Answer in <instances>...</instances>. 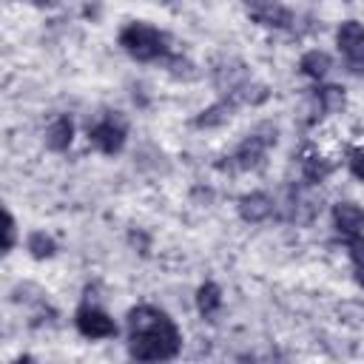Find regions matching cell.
I'll list each match as a JSON object with an SVG mask.
<instances>
[{
	"mask_svg": "<svg viewBox=\"0 0 364 364\" xmlns=\"http://www.w3.org/2000/svg\"><path fill=\"white\" fill-rule=\"evenodd\" d=\"M128 353L139 361H165L173 358L182 347L176 324L154 304H136L128 313Z\"/></svg>",
	"mask_w": 364,
	"mask_h": 364,
	"instance_id": "cell-1",
	"label": "cell"
},
{
	"mask_svg": "<svg viewBox=\"0 0 364 364\" xmlns=\"http://www.w3.org/2000/svg\"><path fill=\"white\" fill-rule=\"evenodd\" d=\"M276 139H279L276 125L262 122L230 156H225L228 162H216V168L219 171H256L264 165V154L270 145H276Z\"/></svg>",
	"mask_w": 364,
	"mask_h": 364,
	"instance_id": "cell-2",
	"label": "cell"
},
{
	"mask_svg": "<svg viewBox=\"0 0 364 364\" xmlns=\"http://www.w3.org/2000/svg\"><path fill=\"white\" fill-rule=\"evenodd\" d=\"M119 46L136 57V60H159V57H168V37L148 26V23H128L122 31H119Z\"/></svg>",
	"mask_w": 364,
	"mask_h": 364,
	"instance_id": "cell-3",
	"label": "cell"
},
{
	"mask_svg": "<svg viewBox=\"0 0 364 364\" xmlns=\"http://www.w3.org/2000/svg\"><path fill=\"white\" fill-rule=\"evenodd\" d=\"M336 43L344 54V65L353 74H364V26L355 20H344L336 31Z\"/></svg>",
	"mask_w": 364,
	"mask_h": 364,
	"instance_id": "cell-4",
	"label": "cell"
},
{
	"mask_svg": "<svg viewBox=\"0 0 364 364\" xmlns=\"http://www.w3.org/2000/svg\"><path fill=\"white\" fill-rule=\"evenodd\" d=\"M247 14L259 23V26H267V28H290L293 26V11L287 6H282L279 0H242Z\"/></svg>",
	"mask_w": 364,
	"mask_h": 364,
	"instance_id": "cell-5",
	"label": "cell"
},
{
	"mask_svg": "<svg viewBox=\"0 0 364 364\" xmlns=\"http://www.w3.org/2000/svg\"><path fill=\"white\" fill-rule=\"evenodd\" d=\"M88 142H91L97 151L108 154V156L119 154L122 145H125V125H122V119L105 117L102 122H97L94 128H88Z\"/></svg>",
	"mask_w": 364,
	"mask_h": 364,
	"instance_id": "cell-6",
	"label": "cell"
},
{
	"mask_svg": "<svg viewBox=\"0 0 364 364\" xmlns=\"http://www.w3.org/2000/svg\"><path fill=\"white\" fill-rule=\"evenodd\" d=\"M74 324L85 338H111V336H117L114 318L108 313H102L100 307H94V304H82L74 316Z\"/></svg>",
	"mask_w": 364,
	"mask_h": 364,
	"instance_id": "cell-7",
	"label": "cell"
},
{
	"mask_svg": "<svg viewBox=\"0 0 364 364\" xmlns=\"http://www.w3.org/2000/svg\"><path fill=\"white\" fill-rule=\"evenodd\" d=\"M247 80H250V74H247V68H245L242 60H222V63H216V68H213V85H216L219 91H225V94L239 91Z\"/></svg>",
	"mask_w": 364,
	"mask_h": 364,
	"instance_id": "cell-8",
	"label": "cell"
},
{
	"mask_svg": "<svg viewBox=\"0 0 364 364\" xmlns=\"http://www.w3.org/2000/svg\"><path fill=\"white\" fill-rule=\"evenodd\" d=\"M333 225L347 239L358 236V233H364V210L353 202H338V205H333Z\"/></svg>",
	"mask_w": 364,
	"mask_h": 364,
	"instance_id": "cell-9",
	"label": "cell"
},
{
	"mask_svg": "<svg viewBox=\"0 0 364 364\" xmlns=\"http://www.w3.org/2000/svg\"><path fill=\"white\" fill-rule=\"evenodd\" d=\"M236 105H239V100H236L233 94H228L225 100H219V102L208 105L205 111H199V114L193 117V125H196V128H219V125H225V122L233 117Z\"/></svg>",
	"mask_w": 364,
	"mask_h": 364,
	"instance_id": "cell-10",
	"label": "cell"
},
{
	"mask_svg": "<svg viewBox=\"0 0 364 364\" xmlns=\"http://www.w3.org/2000/svg\"><path fill=\"white\" fill-rule=\"evenodd\" d=\"M270 213H273V199L267 193H262V191L245 193L239 199V216L245 222H264Z\"/></svg>",
	"mask_w": 364,
	"mask_h": 364,
	"instance_id": "cell-11",
	"label": "cell"
},
{
	"mask_svg": "<svg viewBox=\"0 0 364 364\" xmlns=\"http://www.w3.org/2000/svg\"><path fill=\"white\" fill-rule=\"evenodd\" d=\"M71 139H74V122H71L68 117H57V119L48 125V131H46V145H48V151H65V148L71 145Z\"/></svg>",
	"mask_w": 364,
	"mask_h": 364,
	"instance_id": "cell-12",
	"label": "cell"
},
{
	"mask_svg": "<svg viewBox=\"0 0 364 364\" xmlns=\"http://www.w3.org/2000/svg\"><path fill=\"white\" fill-rule=\"evenodd\" d=\"M196 307H199V313H202L208 321H213V316H216L219 307H222V290H219L213 282H205V284L196 290Z\"/></svg>",
	"mask_w": 364,
	"mask_h": 364,
	"instance_id": "cell-13",
	"label": "cell"
},
{
	"mask_svg": "<svg viewBox=\"0 0 364 364\" xmlns=\"http://www.w3.org/2000/svg\"><path fill=\"white\" fill-rule=\"evenodd\" d=\"M330 65H333V60H330L324 51H318V48L307 51V54L301 57V63H299L301 74H304V77H310V80H321V77L330 71Z\"/></svg>",
	"mask_w": 364,
	"mask_h": 364,
	"instance_id": "cell-14",
	"label": "cell"
},
{
	"mask_svg": "<svg viewBox=\"0 0 364 364\" xmlns=\"http://www.w3.org/2000/svg\"><path fill=\"white\" fill-rule=\"evenodd\" d=\"M318 213V199L316 196H307V193H293V208H290V219L299 222V225H307L313 222V216Z\"/></svg>",
	"mask_w": 364,
	"mask_h": 364,
	"instance_id": "cell-15",
	"label": "cell"
},
{
	"mask_svg": "<svg viewBox=\"0 0 364 364\" xmlns=\"http://www.w3.org/2000/svg\"><path fill=\"white\" fill-rule=\"evenodd\" d=\"M330 171H333L330 162L321 159V156H316V154H310V156L301 159V176H304L307 185H318V182H324V179L330 176Z\"/></svg>",
	"mask_w": 364,
	"mask_h": 364,
	"instance_id": "cell-16",
	"label": "cell"
},
{
	"mask_svg": "<svg viewBox=\"0 0 364 364\" xmlns=\"http://www.w3.org/2000/svg\"><path fill=\"white\" fill-rule=\"evenodd\" d=\"M316 97H318V102H321L324 114H336V111H341V108H344V102H347V97H344V88H341V85H321V88H316Z\"/></svg>",
	"mask_w": 364,
	"mask_h": 364,
	"instance_id": "cell-17",
	"label": "cell"
},
{
	"mask_svg": "<svg viewBox=\"0 0 364 364\" xmlns=\"http://www.w3.org/2000/svg\"><path fill=\"white\" fill-rule=\"evenodd\" d=\"M26 247H28V253H31L34 259H51V256L57 253V245H54V239H51V236H46L43 230H34V233L28 236Z\"/></svg>",
	"mask_w": 364,
	"mask_h": 364,
	"instance_id": "cell-18",
	"label": "cell"
},
{
	"mask_svg": "<svg viewBox=\"0 0 364 364\" xmlns=\"http://www.w3.org/2000/svg\"><path fill=\"white\" fill-rule=\"evenodd\" d=\"M165 68L176 77V80H193L199 71L193 68V63L191 60H185V57H165Z\"/></svg>",
	"mask_w": 364,
	"mask_h": 364,
	"instance_id": "cell-19",
	"label": "cell"
},
{
	"mask_svg": "<svg viewBox=\"0 0 364 364\" xmlns=\"http://www.w3.org/2000/svg\"><path fill=\"white\" fill-rule=\"evenodd\" d=\"M324 114V108H321V102H318V97H316V91L301 102V122L304 125H313V122H318V117Z\"/></svg>",
	"mask_w": 364,
	"mask_h": 364,
	"instance_id": "cell-20",
	"label": "cell"
},
{
	"mask_svg": "<svg viewBox=\"0 0 364 364\" xmlns=\"http://www.w3.org/2000/svg\"><path fill=\"white\" fill-rule=\"evenodd\" d=\"M347 250H350V259H353L358 267H364V236H361V233H358V236H350Z\"/></svg>",
	"mask_w": 364,
	"mask_h": 364,
	"instance_id": "cell-21",
	"label": "cell"
},
{
	"mask_svg": "<svg viewBox=\"0 0 364 364\" xmlns=\"http://www.w3.org/2000/svg\"><path fill=\"white\" fill-rule=\"evenodd\" d=\"M3 219H6V228H3V250L9 253V250L14 247V236H17V230H14V228H17V225H14V216H11L9 210H6V216H3Z\"/></svg>",
	"mask_w": 364,
	"mask_h": 364,
	"instance_id": "cell-22",
	"label": "cell"
},
{
	"mask_svg": "<svg viewBox=\"0 0 364 364\" xmlns=\"http://www.w3.org/2000/svg\"><path fill=\"white\" fill-rule=\"evenodd\" d=\"M347 162H350V171H353L358 179H364V148H353V151L347 154Z\"/></svg>",
	"mask_w": 364,
	"mask_h": 364,
	"instance_id": "cell-23",
	"label": "cell"
},
{
	"mask_svg": "<svg viewBox=\"0 0 364 364\" xmlns=\"http://www.w3.org/2000/svg\"><path fill=\"white\" fill-rule=\"evenodd\" d=\"M355 282L364 287V267H358V270H355Z\"/></svg>",
	"mask_w": 364,
	"mask_h": 364,
	"instance_id": "cell-24",
	"label": "cell"
},
{
	"mask_svg": "<svg viewBox=\"0 0 364 364\" xmlns=\"http://www.w3.org/2000/svg\"><path fill=\"white\" fill-rule=\"evenodd\" d=\"M34 3H37V6H48L51 0H34Z\"/></svg>",
	"mask_w": 364,
	"mask_h": 364,
	"instance_id": "cell-25",
	"label": "cell"
}]
</instances>
